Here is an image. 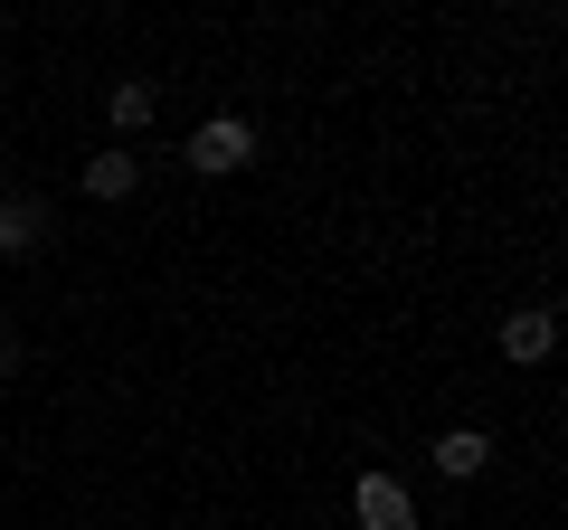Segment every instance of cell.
I'll list each match as a JSON object with an SVG mask.
<instances>
[{
	"label": "cell",
	"instance_id": "277c9868",
	"mask_svg": "<svg viewBox=\"0 0 568 530\" xmlns=\"http://www.w3.org/2000/svg\"><path fill=\"white\" fill-rule=\"evenodd\" d=\"M549 342H559V323H549L540 304H521V313L503 323V360H549Z\"/></svg>",
	"mask_w": 568,
	"mask_h": 530
},
{
	"label": "cell",
	"instance_id": "52a82bcc",
	"mask_svg": "<svg viewBox=\"0 0 568 530\" xmlns=\"http://www.w3.org/2000/svg\"><path fill=\"white\" fill-rule=\"evenodd\" d=\"M104 114H114L123 133H142V123H152V85H142V77H123L114 95H104Z\"/></svg>",
	"mask_w": 568,
	"mask_h": 530
},
{
	"label": "cell",
	"instance_id": "7a4b0ae2",
	"mask_svg": "<svg viewBox=\"0 0 568 530\" xmlns=\"http://www.w3.org/2000/svg\"><path fill=\"white\" fill-rule=\"evenodd\" d=\"M351 511H361V530H417V502H407V483H388V473H361Z\"/></svg>",
	"mask_w": 568,
	"mask_h": 530
},
{
	"label": "cell",
	"instance_id": "5b68a950",
	"mask_svg": "<svg viewBox=\"0 0 568 530\" xmlns=\"http://www.w3.org/2000/svg\"><path fill=\"white\" fill-rule=\"evenodd\" d=\"M493 465V446L474 427H455V436H436V473H446V483H474V473Z\"/></svg>",
	"mask_w": 568,
	"mask_h": 530
},
{
	"label": "cell",
	"instance_id": "8992f818",
	"mask_svg": "<svg viewBox=\"0 0 568 530\" xmlns=\"http://www.w3.org/2000/svg\"><path fill=\"white\" fill-rule=\"evenodd\" d=\"M133 181H142L133 152H95V162H85V190H95V200H133Z\"/></svg>",
	"mask_w": 568,
	"mask_h": 530
},
{
	"label": "cell",
	"instance_id": "6da1fadb",
	"mask_svg": "<svg viewBox=\"0 0 568 530\" xmlns=\"http://www.w3.org/2000/svg\"><path fill=\"white\" fill-rule=\"evenodd\" d=\"M246 152H256V133H246L237 114H209L200 133H190V171H200V181H219V171H246Z\"/></svg>",
	"mask_w": 568,
	"mask_h": 530
},
{
	"label": "cell",
	"instance_id": "ba28073f",
	"mask_svg": "<svg viewBox=\"0 0 568 530\" xmlns=\"http://www.w3.org/2000/svg\"><path fill=\"white\" fill-rule=\"evenodd\" d=\"M10 369H20V332L0 323V379H10Z\"/></svg>",
	"mask_w": 568,
	"mask_h": 530
},
{
	"label": "cell",
	"instance_id": "3957f363",
	"mask_svg": "<svg viewBox=\"0 0 568 530\" xmlns=\"http://www.w3.org/2000/svg\"><path fill=\"white\" fill-rule=\"evenodd\" d=\"M48 200H0V256H39L48 246Z\"/></svg>",
	"mask_w": 568,
	"mask_h": 530
}]
</instances>
